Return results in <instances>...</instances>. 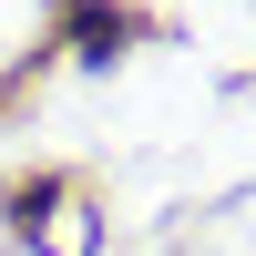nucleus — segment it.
<instances>
[{
    "mask_svg": "<svg viewBox=\"0 0 256 256\" xmlns=\"http://www.w3.org/2000/svg\"><path fill=\"white\" fill-rule=\"evenodd\" d=\"M62 31H72V52H82V62H113L144 20H134V10H102V0H62Z\"/></svg>",
    "mask_w": 256,
    "mask_h": 256,
    "instance_id": "f257e3e1",
    "label": "nucleus"
}]
</instances>
